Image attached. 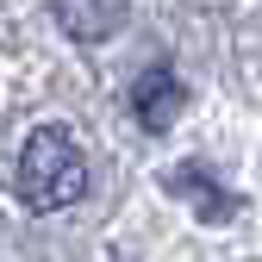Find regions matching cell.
Masks as SVG:
<instances>
[{
    "label": "cell",
    "mask_w": 262,
    "mask_h": 262,
    "mask_svg": "<svg viewBox=\"0 0 262 262\" xmlns=\"http://www.w3.org/2000/svg\"><path fill=\"white\" fill-rule=\"evenodd\" d=\"M125 7H131V0H50L56 25L69 31L75 44H106L113 31L125 25Z\"/></svg>",
    "instance_id": "obj_4"
},
{
    "label": "cell",
    "mask_w": 262,
    "mask_h": 262,
    "mask_svg": "<svg viewBox=\"0 0 262 262\" xmlns=\"http://www.w3.org/2000/svg\"><path fill=\"white\" fill-rule=\"evenodd\" d=\"M181 100H187V88L175 81V69H144L138 81H131V113H138L144 131H169Z\"/></svg>",
    "instance_id": "obj_3"
},
{
    "label": "cell",
    "mask_w": 262,
    "mask_h": 262,
    "mask_svg": "<svg viewBox=\"0 0 262 262\" xmlns=\"http://www.w3.org/2000/svg\"><path fill=\"white\" fill-rule=\"evenodd\" d=\"M81 187H88V150L62 125L31 131L19 150V200L31 212H62L81 200Z\"/></svg>",
    "instance_id": "obj_1"
},
{
    "label": "cell",
    "mask_w": 262,
    "mask_h": 262,
    "mask_svg": "<svg viewBox=\"0 0 262 262\" xmlns=\"http://www.w3.org/2000/svg\"><path fill=\"white\" fill-rule=\"evenodd\" d=\"M162 187H169L175 200H187L193 219H206V225H225V219L237 212V193H225V187L206 175V162H181V169H169Z\"/></svg>",
    "instance_id": "obj_2"
}]
</instances>
